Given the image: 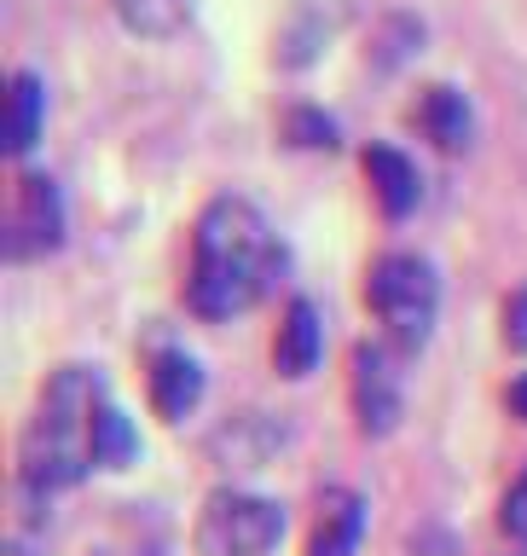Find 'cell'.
Instances as JSON below:
<instances>
[{
  "instance_id": "6da1fadb",
  "label": "cell",
  "mask_w": 527,
  "mask_h": 556,
  "mask_svg": "<svg viewBox=\"0 0 527 556\" xmlns=\"http://www.w3.org/2000/svg\"><path fill=\"white\" fill-rule=\"evenodd\" d=\"M278 238L267 215L243 198H215L198 215L191 232V278H186V302L203 319H233L250 313L278 278Z\"/></svg>"
},
{
  "instance_id": "7a4b0ae2",
  "label": "cell",
  "mask_w": 527,
  "mask_h": 556,
  "mask_svg": "<svg viewBox=\"0 0 527 556\" xmlns=\"http://www.w3.org/2000/svg\"><path fill=\"white\" fill-rule=\"evenodd\" d=\"M104 382L87 365H59L41 389V406L24 434V493L47 498L76 486L99 464V417H104Z\"/></svg>"
},
{
  "instance_id": "3957f363",
  "label": "cell",
  "mask_w": 527,
  "mask_h": 556,
  "mask_svg": "<svg viewBox=\"0 0 527 556\" xmlns=\"http://www.w3.org/2000/svg\"><path fill=\"white\" fill-rule=\"evenodd\" d=\"M365 302H372L394 348H424L435 313H441V278L424 255H382L365 278Z\"/></svg>"
},
{
  "instance_id": "277c9868",
  "label": "cell",
  "mask_w": 527,
  "mask_h": 556,
  "mask_svg": "<svg viewBox=\"0 0 527 556\" xmlns=\"http://www.w3.org/2000/svg\"><path fill=\"white\" fill-rule=\"evenodd\" d=\"M278 533H285V510L273 498L221 486V493H209L191 545H198V556H267Z\"/></svg>"
},
{
  "instance_id": "5b68a950",
  "label": "cell",
  "mask_w": 527,
  "mask_h": 556,
  "mask_svg": "<svg viewBox=\"0 0 527 556\" xmlns=\"http://www.w3.org/2000/svg\"><path fill=\"white\" fill-rule=\"evenodd\" d=\"M59 238H64L59 186L47 174H24L12 191V208H7V261H35V255L59 250Z\"/></svg>"
},
{
  "instance_id": "8992f818",
  "label": "cell",
  "mask_w": 527,
  "mask_h": 556,
  "mask_svg": "<svg viewBox=\"0 0 527 556\" xmlns=\"http://www.w3.org/2000/svg\"><path fill=\"white\" fill-rule=\"evenodd\" d=\"M354 406L365 434H389L400 417V371L389 365L382 348H360L354 354Z\"/></svg>"
},
{
  "instance_id": "52a82bcc",
  "label": "cell",
  "mask_w": 527,
  "mask_h": 556,
  "mask_svg": "<svg viewBox=\"0 0 527 556\" xmlns=\"http://www.w3.org/2000/svg\"><path fill=\"white\" fill-rule=\"evenodd\" d=\"M325 354V325L319 313H313V302H290L285 307V325H278V342H273V359L285 377H308L313 365H319Z\"/></svg>"
},
{
  "instance_id": "ba28073f",
  "label": "cell",
  "mask_w": 527,
  "mask_h": 556,
  "mask_svg": "<svg viewBox=\"0 0 527 556\" xmlns=\"http://www.w3.org/2000/svg\"><path fill=\"white\" fill-rule=\"evenodd\" d=\"M360 533H365V498L360 493H325L313 539H308V556H354Z\"/></svg>"
},
{
  "instance_id": "9c48e42d",
  "label": "cell",
  "mask_w": 527,
  "mask_h": 556,
  "mask_svg": "<svg viewBox=\"0 0 527 556\" xmlns=\"http://www.w3.org/2000/svg\"><path fill=\"white\" fill-rule=\"evenodd\" d=\"M203 400V365L180 354V348H168V354L151 359V406L163 417H186L191 406Z\"/></svg>"
},
{
  "instance_id": "30bf717a",
  "label": "cell",
  "mask_w": 527,
  "mask_h": 556,
  "mask_svg": "<svg viewBox=\"0 0 527 556\" xmlns=\"http://www.w3.org/2000/svg\"><path fill=\"white\" fill-rule=\"evenodd\" d=\"M365 174H372V191H377V203H382V215H412L417 198H424V180H417V168L400 156L394 146H372L365 151Z\"/></svg>"
},
{
  "instance_id": "8fae6325",
  "label": "cell",
  "mask_w": 527,
  "mask_h": 556,
  "mask_svg": "<svg viewBox=\"0 0 527 556\" xmlns=\"http://www.w3.org/2000/svg\"><path fill=\"white\" fill-rule=\"evenodd\" d=\"M41 122H47L41 76H35V70H17V76H12V93H7V151L24 156L35 139H41Z\"/></svg>"
},
{
  "instance_id": "7c38bea8",
  "label": "cell",
  "mask_w": 527,
  "mask_h": 556,
  "mask_svg": "<svg viewBox=\"0 0 527 556\" xmlns=\"http://www.w3.org/2000/svg\"><path fill=\"white\" fill-rule=\"evenodd\" d=\"M417 122L429 128L435 146H447V151L469 146V104H464L459 87H429V93H424V111H417Z\"/></svg>"
},
{
  "instance_id": "4fadbf2b",
  "label": "cell",
  "mask_w": 527,
  "mask_h": 556,
  "mask_svg": "<svg viewBox=\"0 0 527 556\" xmlns=\"http://www.w3.org/2000/svg\"><path fill=\"white\" fill-rule=\"evenodd\" d=\"M111 7H116V17H122L134 35H151V41L180 35L186 17H191V0H111Z\"/></svg>"
},
{
  "instance_id": "5bb4252c",
  "label": "cell",
  "mask_w": 527,
  "mask_h": 556,
  "mask_svg": "<svg viewBox=\"0 0 527 556\" xmlns=\"http://www.w3.org/2000/svg\"><path fill=\"white\" fill-rule=\"evenodd\" d=\"M134 452H139V441H134L128 417H122L116 406H104V417H99V464L104 469H122Z\"/></svg>"
},
{
  "instance_id": "9a60e30c",
  "label": "cell",
  "mask_w": 527,
  "mask_h": 556,
  "mask_svg": "<svg viewBox=\"0 0 527 556\" xmlns=\"http://www.w3.org/2000/svg\"><path fill=\"white\" fill-rule=\"evenodd\" d=\"M504 533H516V539H527V476L504 493Z\"/></svg>"
},
{
  "instance_id": "2e32d148",
  "label": "cell",
  "mask_w": 527,
  "mask_h": 556,
  "mask_svg": "<svg viewBox=\"0 0 527 556\" xmlns=\"http://www.w3.org/2000/svg\"><path fill=\"white\" fill-rule=\"evenodd\" d=\"M511 342L527 348V295H516V307H511Z\"/></svg>"
},
{
  "instance_id": "e0dca14e",
  "label": "cell",
  "mask_w": 527,
  "mask_h": 556,
  "mask_svg": "<svg viewBox=\"0 0 527 556\" xmlns=\"http://www.w3.org/2000/svg\"><path fill=\"white\" fill-rule=\"evenodd\" d=\"M511 412H516V417H527V377H516V382H511Z\"/></svg>"
},
{
  "instance_id": "ac0fdd59",
  "label": "cell",
  "mask_w": 527,
  "mask_h": 556,
  "mask_svg": "<svg viewBox=\"0 0 527 556\" xmlns=\"http://www.w3.org/2000/svg\"><path fill=\"white\" fill-rule=\"evenodd\" d=\"M504 556H527V539H522V545H516V551H504Z\"/></svg>"
}]
</instances>
